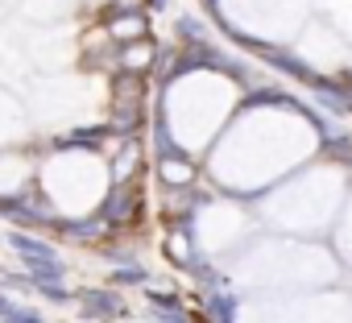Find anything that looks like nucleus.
<instances>
[{"label": "nucleus", "mask_w": 352, "mask_h": 323, "mask_svg": "<svg viewBox=\"0 0 352 323\" xmlns=\"http://www.w3.org/2000/svg\"><path fill=\"white\" fill-rule=\"evenodd\" d=\"M79 302H83V315H100V319H124L129 315L124 298L112 290H83Z\"/></svg>", "instance_id": "obj_1"}, {"label": "nucleus", "mask_w": 352, "mask_h": 323, "mask_svg": "<svg viewBox=\"0 0 352 323\" xmlns=\"http://www.w3.org/2000/svg\"><path fill=\"white\" fill-rule=\"evenodd\" d=\"M9 245L25 257V261H58V253L50 249V245H42V241H34V236H21V232H13L9 236Z\"/></svg>", "instance_id": "obj_2"}, {"label": "nucleus", "mask_w": 352, "mask_h": 323, "mask_svg": "<svg viewBox=\"0 0 352 323\" xmlns=\"http://www.w3.org/2000/svg\"><path fill=\"white\" fill-rule=\"evenodd\" d=\"M137 203H141V199H137V191H120V195H112V199H108L104 220H112V224H116V220H129Z\"/></svg>", "instance_id": "obj_3"}, {"label": "nucleus", "mask_w": 352, "mask_h": 323, "mask_svg": "<svg viewBox=\"0 0 352 323\" xmlns=\"http://www.w3.org/2000/svg\"><path fill=\"white\" fill-rule=\"evenodd\" d=\"M162 179L166 183H174V187H183V183H191V162L179 153V157H162Z\"/></svg>", "instance_id": "obj_4"}, {"label": "nucleus", "mask_w": 352, "mask_h": 323, "mask_svg": "<svg viewBox=\"0 0 352 323\" xmlns=\"http://www.w3.org/2000/svg\"><path fill=\"white\" fill-rule=\"evenodd\" d=\"M112 38H120V42H137V38H145V21L133 13V17H120V21H112Z\"/></svg>", "instance_id": "obj_5"}, {"label": "nucleus", "mask_w": 352, "mask_h": 323, "mask_svg": "<svg viewBox=\"0 0 352 323\" xmlns=\"http://www.w3.org/2000/svg\"><path fill=\"white\" fill-rule=\"evenodd\" d=\"M212 315H216V323H232V298L216 294V298H212Z\"/></svg>", "instance_id": "obj_6"}, {"label": "nucleus", "mask_w": 352, "mask_h": 323, "mask_svg": "<svg viewBox=\"0 0 352 323\" xmlns=\"http://www.w3.org/2000/svg\"><path fill=\"white\" fill-rule=\"evenodd\" d=\"M133 166H137V145H133V141H129V149H124V162H116V179H120V183H124V179H129V170H133Z\"/></svg>", "instance_id": "obj_7"}, {"label": "nucleus", "mask_w": 352, "mask_h": 323, "mask_svg": "<svg viewBox=\"0 0 352 323\" xmlns=\"http://www.w3.org/2000/svg\"><path fill=\"white\" fill-rule=\"evenodd\" d=\"M71 236H100V224H67Z\"/></svg>", "instance_id": "obj_8"}, {"label": "nucleus", "mask_w": 352, "mask_h": 323, "mask_svg": "<svg viewBox=\"0 0 352 323\" xmlns=\"http://www.w3.org/2000/svg\"><path fill=\"white\" fill-rule=\"evenodd\" d=\"M129 67H141V63H149V46H141V50H129V58H124Z\"/></svg>", "instance_id": "obj_9"}, {"label": "nucleus", "mask_w": 352, "mask_h": 323, "mask_svg": "<svg viewBox=\"0 0 352 323\" xmlns=\"http://www.w3.org/2000/svg\"><path fill=\"white\" fill-rule=\"evenodd\" d=\"M116 282H145V269H124L116 274Z\"/></svg>", "instance_id": "obj_10"}, {"label": "nucleus", "mask_w": 352, "mask_h": 323, "mask_svg": "<svg viewBox=\"0 0 352 323\" xmlns=\"http://www.w3.org/2000/svg\"><path fill=\"white\" fill-rule=\"evenodd\" d=\"M348 162H352V153H348Z\"/></svg>", "instance_id": "obj_11"}]
</instances>
